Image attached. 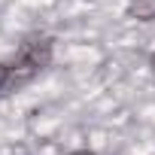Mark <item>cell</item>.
<instances>
[{"instance_id": "6da1fadb", "label": "cell", "mask_w": 155, "mask_h": 155, "mask_svg": "<svg viewBox=\"0 0 155 155\" xmlns=\"http://www.w3.org/2000/svg\"><path fill=\"white\" fill-rule=\"evenodd\" d=\"M15 58L25 61V64H31V67L40 73L43 67L52 64V40H49V37H31V40L21 43V49H18Z\"/></svg>"}, {"instance_id": "7a4b0ae2", "label": "cell", "mask_w": 155, "mask_h": 155, "mask_svg": "<svg viewBox=\"0 0 155 155\" xmlns=\"http://www.w3.org/2000/svg\"><path fill=\"white\" fill-rule=\"evenodd\" d=\"M128 18H134V21H155V0H131L128 3Z\"/></svg>"}, {"instance_id": "3957f363", "label": "cell", "mask_w": 155, "mask_h": 155, "mask_svg": "<svg viewBox=\"0 0 155 155\" xmlns=\"http://www.w3.org/2000/svg\"><path fill=\"white\" fill-rule=\"evenodd\" d=\"M9 88H12V82H9V64H0V94L9 91Z\"/></svg>"}, {"instance_id": "277c9868", "label": "cell", "mask_w": 155, "mask_h": 155, "mask_svg": "<svg viewBox=\"0 0 155 155\" xmlns=\"http://www.w3.org/2000/svg\"><path fill=\"white\" fill-rule=\"evenodd\" d=\"M70 155H94L91 149H76V152H70Z\"/></svg>"}, {"instance_id": "5b68a950", "label": "cell", "mask_w": 155, "mask_h": 155, "mask_svg": "<svg viewBox=\"0 0 155 155\" xmlns=\"http://www.w3.org/2000/svg\"><path fill=\"white\" fill-rule=\"evenodd\" d=\"M149 70H152V76H155V52L149 55Z\"/></svg>"}]
</instances>
